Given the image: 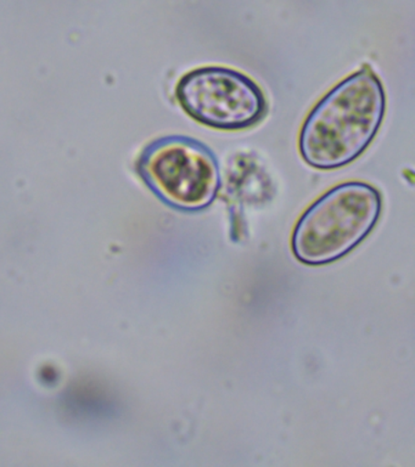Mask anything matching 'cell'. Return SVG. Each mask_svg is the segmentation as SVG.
<instances>
[{
  "instance_id": "6da1fadb",
  "label": "cell",
  "mask_w": 415,
  "mask_h": 467,
  "mask_svg": "<svg viewBox=\"0 0 415 467\" xmlns=\"http://www.w3.org/2000/svg\"><path fill=\"white\" fill-rule=\"evenodd\" d=\"M385 113V88L364 65L331 88L306 117L298 135L302 160L319 171L348 166L374 141Z\"/></svg>"
},
{
  "instance_id": "7a4b0ae2",
  "label": "cell",
  "mask_w": 415,
  "mask_h": 467,
  "mask_svg": "<svg viewBox=\"0 0 415 467\" xmlns=\"http://www.w3.org/2000/svg\"><path fill=\"white\" fill-rule=\"evenodd\" d=\"M381 210V193L373 185L341 182L316 200L298 219L291 250L304 265L337 261L373 232Z\"/></svg>"
},
{
  "instance_id": "3957f363",
  "label": "cell",
  "mask_w": 415,
  "mask_h": 467,
  "mask_svg": "<svg viewBox=\"0 0 415 467\" xmlns=\"http://www.w3.org/2000/svg\"><path fill=\"white\" fill-rule=\"evenodd\" d=\"M141 171L158 196L177 210L198 212L221 189V168L209 146L191 137H166L144 152Z\"/></svg>"
},
{
  "instance_id": "277c9868",
  "label": "cell",
  "mask_w": 415,
  "mask_h": 467,
  "mask_svg": "<svg viewBox=\"0 0 415 467\" xmlns=\"http://www.w3.org/2000/svg\"><path fill=\"white\" fill-rule=\"evenodd\" d=\"M178 104L202 126L244 130L268 112L267 98L245 73L223 66H203L185 73L176 87Z\"/></svg>"
}]
</instances>
